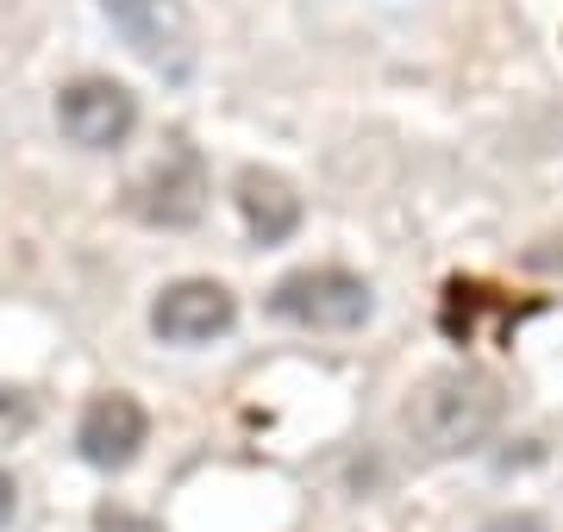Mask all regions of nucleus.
Returning <instances> with one entry per match:
<instances>
[{"label":"nucleus","mask_w":563,"mask_h":532,"mask_svg":"<svg viewBox=\"0 0 563 532\" xmlns=\"http://www.w3.org/2000/svg\"><path fill=\"white\" fill-rule=\"evenodd\" d=\"M401 420L432 457L476 451L495 432V420H501V389L483 369H439V376H426L420 389H413Z\"/></svg>","instance_id":"1"},{"label":"nucleus","mask_w":563,"mask_h":532,"mask_svg":"<svg viewBox=\"0 0 563 532\" xmlns=\"http://www.w3.org/2000/svg\"><path fill=\"white\" fill-rule=\"evenodd\" d=\"M369 282L351 276V269H295L282 276L276 295H269V313L288 320V326H307V332H351L369 320Z\"/></svg>","instance_id":"2"},{"label":"nucleus","mask_w":563,"mask_h":532,"mask_svg":"<svg viewBox=\"0 0 563 532\" xmlns=\"http://www.w3.org/2000/svg\"><path fill=\"white\" fill-rule=\"evenodd\" d=\"M101 13L120 25V38L139 51L163 82L195 76V20L181 0H101Z\"/></svg>","instance_id":"3"},{"label":"nucleus","mask_w":563,"mask_h":532,"mask_svg":"<svg viewBox=\"0 0 563 532\" xmlns=\"http://www.w3.org/2000/svg\"><path fill=\"white\" fill-rule=\"evenodd\" d=\"M125 207L139 213L144 225H195L207 207V164L195 144H163V157L151 169H144L139 182H132V195H125Z\"/></svg>","instance_id":"4"},{"label":"nucleus","mask_w":563,"mask_h":532,"mask_svg":"<svg viewBox=\"0 0 563 532\" xmlns=\"http://www.w3.org/2000/svg\"><path fill=\"white\" fill-rule=\"evenodd\" d=\"M57 125L81 151H120L132 138V125H139V101L113 76H81L57 95Z\"/></svg>","instance_id":"5"},{"label":"nucleus","mask_w":563,"mask_h":532,"mask_svg":"<svg viewBox=\"0 0 563 532\" xmlns=\"http://www.w3.org/2000/svg\"><path fill=\"white\" fill-rule=\"evenodd\" d=\"M239 320V301L225 282H207V276H188V282H169L151 308V332L163 345H213L225 339Z\"/></svg>","instance_id":"6"},{"label":"nucleus","mask_w":563,"mask_h":532,"mask_svg":"<svg viewBox=\"0 0 563 532\" xmlns=\"http://www.w3.org/2000/svg\"><path fill=\"white\" fill-rule=\"evenodd\" d=\"M144 432H151V420H144L139 401H132L125 389H107V395H95V401L81 408L76 445H81V457H88L95 470H125V464L144 451Z\"/></svg>","instance_id":"7"},{"label":"nucleus","mask_w":563,"mask_h":532,"mask_svg":"<svg viewBox=\"0 0 563 532\" xmlns=\"http://www.w3.org/2000/svg\"><path fill=\"white\" fill-rule=\"evenodd\" d=\"M239 213H244V232L257 245H282L295 225H301V195L282 182L276 169H244L239 176Z\"/></svg>","instance_id":"8"},{"label":"nucleus","mask_w":563,"mask_h":532,"mask_svg":"<svg viewBox=\"0 0 563 532\" xmlns=\"http://www.w3.org/2000/svg\"><path fill=\"white\" fill-rule=\"evenodd\" d=\"M95 532H163V527L144 520V513H132V508H101L95 513Z\"/></svg>","instance_id":"9"},{"label":"nucleus","mask_w":563,"mask_h":532,"mask_svg":"<svg viewBox=\"0 0 563 532\" xmlns=\"http://www.w3.org/2000/svg\"><path fill=\"white\" fill-rule=\"evenodd\" d=\"M483 532H544V527L532 520V513H495V520H488Z\"/></svg>","instance_id":"10"},{"label":"nucleus","mask_w":563,"mask_h":532,"mask_svg":"<svg viewBox=\"0 0 563 532\" xmlns=\"http://www.w3.org/2000/svg\"><path fill=\"white\" fill-rule=\"evenodd\" d=\"M13 513H20V483L0 470V527H13Z\"/></svg>","instance_id":"11"},{"label":"nucleus","mask_w":563,"mask_h":532,"mask_svg":"<svg viewBox=\"0 0 563 532\" xmlns=\"http://www.w3.org/2000/svg\"><path fill=\"white\" fill-rule=\"evenodd\" d=\"M25 401H20V389H0V420H25Z\"/></svg>","instance_id":"12"}]
</instances>
